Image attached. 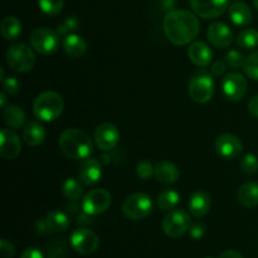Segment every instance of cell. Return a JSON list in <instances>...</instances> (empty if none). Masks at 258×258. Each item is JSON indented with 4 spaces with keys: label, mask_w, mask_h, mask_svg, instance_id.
I'll use <instances>...</instances> for the list:
<instances>
[{
    "label": "cell",
    "mask_w": 258,
    "mask_h": 258,
    "mask_svg": "<svg viewBox=\"0 0 258 258\" xmlns=\"http://www.w3.org/2000/svg\"><path fill=\"white\" fill-rule=\"evenodd\" d=\"M164 32L169 42L185 45L193 42L199 34V20L193 13L184 9L171 10L164 18Z\"/></svg>",
    "instance_id": "1"
},
{
    "label": "cell",
    "mask_w": 258,
    "mask_h": 258,
    "mask_svg": "<svg viewBox=\"0 0 258 258\" xmlns=\"http://www.w3.org/2000/svg\"><path fill=\"white\" fill-rule=\"evenodd\" d=\"M58 145L67 158L75 160L87 159L93 150L90 136L78 128H67L63 131L58 139Z\"/></svg>",
    "instance_id": "2"
},
{
    "label": "cell",
    "mask_w": 258,
    "mask_h": 258,
    "mask_svg": "<svg viewBox=\"0 0 258 258\" xmlns=\"http://www.w3.org/2000/svg\"><path fill=\"white\" fill-rule=\"evenodd\" d=\"M63 107H64V103L60 95L53 91H45L38 95L34 100L33 112L40 121L50 122V121L57 120L62 115Z\"/></svg>",
    "instance_id": "3"
},
{
    "label": "cell",
    "mask_w": 258,
    "mask_h": 258,
    "mask_svg": "<svg viewBox=\"0 0 258 258\" xmlns=\"http://www.w3.org/2000/svg\"><path fill=\"white\" fill-rule=\"evenodd\" d=\"M189 96L194 102L207 103L214 95V81L207 70H199L193 73L188 83Z\"/></svg>",
    "instance_id": "4"
},
{
    "label": "cell",
    "mask_w": 258,
    "mask_h": 258,
    "mask_svg": "<svg viewBox=\"0 0 258 258\" xmlns=\"http://www.w3.org/2000/svg\"><path fill=\"white\" fill-rule=\"evenodd\" d=\"M37 58L30 47L24 43L13 44L7 52V63L14 72H29L35 66Z\"/></svg>",
    "instance_id": "5"
},
{
    "label": "cell",
    "mask_w": 258,
    "mask_h": 258,
    "mask_svg": "<svg viewBox=\"0 0 258 258\" xmlns=\"http://www.w3.org/2000/svg\"><path fill=\"white\" fill-rule=\"evenodd\" d=\"M121 209L126 218L140 221V219L146 218L153 212V201L148 194H131L123 201Z\"/></svg>",
    "instance_id": "6"
},
{
    "label": "cell",
    "mask_w": 258,
    "mask_h": 258,
    "mask_svg": "<svg viewBox=\"0 0 258 258\" xmlns=\"http://www.w3.org/2000/svg\"><path fill=\"white\" fill-rule=\"evenodd\" d=\"M30 45L43 55L54 53L59 47V34L49 28H37L30 34Z\"/></svg>",
    "instance_id": "7"
},
{
    "label": "cell",
    "mask_w": 258,
    "mask_h": 258,
    "mask_svg": "<svg viewBox=\"0 0 258 258\" xmlns=\"http://www.w3.org/2000/svg\"><path fill=\"white\" fill-rule=\"evenodd\" d=\"M161 228L168 237L178 238L190 228V217L183 209H173L164 217Z\"/></svg>",
    "instance_id": "8"
},
{
    "label": "cell",
    "mask_w": 258,
    "mask_h": 258,
    "mask_svg": "<svg viewBox=\"0 0 258 258\" xmlns=\"http://www.w3.org/2000/svg\"><path fill=\"white\" fill-rule=\"evenodd\" d=\"M70 244L77 253L88 256L97 251L100 246V238L90 228H78L71 234Z\"/></svg>",
    "instance_id": "9"
},
{
    "label": "cell",
    "mask_w": 258,
    "mask_h": 258,
    "mask_svg": "<svg viewBox=\"0 0 258 258\" xmlns=\"http://www.w3.org/2000/svg\"><path fill=\"white\" fill-rule=\"evenodd\" d=\"M111 194L106 189L97 188L88 191L82 199V211L88 216H98L110 208Z\"/></svg>",
    "instance_id": "10"
},
{
    "label": "cell",
    "mask_w": 258,
    "mask_h": 258,
    "mask_svg": "<svg viewBox=\"0 0 258 258\" xmlns=\"http://www.w3.org/2000/svg\"><path fill=\"white\" fill-rule=\"evenodd\" d=\"M93 140L100 150L112 151L120 141V131L113 123H101L96 127Z\"/></svg>",
    "instance_id": "11"
},
{
    "label": "cell",
    "mask_w": 258,
    "mask_h": 258,
    "mask_svg": "<svg viewBox=\"0 0 258 258\" xmlns=\"http://www.w3.org/2000/svg\"><path fill=\"white\" fill-rule=\"evenodd\" d=\"M247 88H248V85H247L244 76L237 72L227 75L223 80V83H222L224 97L228 101H233V102L242 100L246 96Z\"/></svg>",
    "instance_id": "12"
},
{
    "label": "cell",
    "mask_w": 258,
    "mask_h": 258,
    "mask_svg": "<svg viewBox=\"0 0 258 258\" xmlns=\"http://www.w3.org/2000/svg\"><path fill=\"white\" fill-rule=\"evenodd\" d=\"M189 4L198 17L212 19L226 12L228 0H189Z\"/></svg>",
    "instance_id": "13"
},
{
    "label": "cell",
    "mask_w": 258,
    "mask_h": 258,
    "mask_svg": "<svg viewBox=\"0 0 258 258\" xmlns=\"http://www.w3.org/2000/svg\"><path fill=\"white\" fill-rule=\"evenodd\" d=\"M22 151L20 139L12 128H3L0 134V156L5 160H14Z\"/></svg>",
    "instance_id": "14"
},
{
    "label": "cell",
    "mask_w": 258,
    "mask_h": 258,
    "mask_svg": "<svg viewBox=\"0 0 258 258\" xmlns=\"http://www.w3.org/2000/svg\"><path fill=\"white\" fill-rule=\"evenodd\" d=\"M216 150L224 159H236L242 154L243 145L233 134H223L217 139Z\"/></svg>",
    "instance_id": "15"
},
{
    "label": "cell",
    "mask_w": 258,
    "mask_h": 258,
    "mask_svg": "<svg viewBox=\"0 0 258 258\" xmlns=\"http://www.w3.org/2000/svg\"><path fill=\"white\" fill-rule=\"evenodd\" d=\"M207 37L216 48H228L233 42V33L231 28L222 22L212 23L207 30Z\"/></svg>",
    "instance_id": "16"
},
{
    "label": "cell",
    "mask_w": 258,
    "mask_h": 258,
    "mask_svg": "<svg viewBox=\"0 0 258 258\" xmlns=\"http://www.w3.org/2000/svg\"><path fill=\"white\" fill-rule=\"evenodd\" d=\"M78 176L83 185L91 186L98 183L102 176V163L97 159H83L78 170Z\"/></svg>",
    "instance_id": "17"
},
{
    "label": "cell",
    "mask_w": 258,
    "mask_h": 258,
    "mask_svg": "<svg viewBox=\"0 0 258 258\" xmlns=\"http://www.w3.org/2000/svg\"><path fill=\"white\" fill-rule=\"evenodd\" d=\"M188 55L191 62L198 67H208L213 59V52L204 42H194L188 48Z\"/></svg>",
    "instance_id": "18"
},
{
    "label": "cell",
    "mask_w": 258,
    "mask_h": 258,
    "mask_svg": "<svg viewBox=\"0 0 258 258\" xmlns=\"http://www.w3.org/2000/svg\"><path fill=\"white\" fill-rule=\"evenodd\" d=\"M212 206L211 197L206 191H196L193 196L189 198L188 207L189 212L196 218H202L209 212Z\"/></svg>",
    "instance_id": "19"
},
{
    "label": "cell",
    "mask_w": 258,
    "mask_h": 258,
    "mask_svg": "<svg viewBox=\"0 0 258 258\" xmlns=\"http://www.w3.org/2000/svg\"><path fill=\"white\" fill-rule=\"evenodd\" d=\"M62 47L66 54L71 58H81L87 50V43L81 35L68 34L63 38Z\"/></svg>",
    "instance_id": "20"
},
{
    "label": "cell",
    "mask_w": 258,
    "mask_h": 258,
    "mask_svg": "<svg viewBox=\"0 0 258 258\" xmlns=\"http://www.w3.org/2000/svg\"><path fill=\"white\" fill-rule=\"evenodd\" d=\"M229 18L232 22L238 27H244V25L249 24L252 20V10L246 3L243 2H233L228 7Z\"/></svg>",
    "instance_id": "21"
},
{
    "label": "cell",
    "mask_w": 258,
    "mask_h": 258,
    "mask_svg": "<svg viewBox=\"0 0 258 258\" xmlns=\"http://www.w3.org/2000/svg\"><path fill=\"white\" fill-rule=\"evenodd\" d=\"M156 180L159 183H163L169 185L178 181L179 179V170L173 163L170 161H160L155 165V171H154Z\"/></svg>",
    "instance_id": "22"
},
{
    "label": "cell",
    "mask_w": 258,
    "mask_h": 258,
    "mask_svg": "<svg viewBox=\"0 0 258 258\" xmlns=\"http://www.w3.org/2000/svg\"><path fill=\"white\" fill-rule=\"evenodd\" d=\"M23 139L29 146H38L44 141L45 130L38 121H30L23 128Z\"/></svg>",
    "instance_id": "23"
},
{
    "label": "cell",
    "mask_w": 258,
    "mask_h": 258,
    "mask_svg": "<svg viewBox=\"0 0 258 258\" xmlns=\"http://www.w3.org/2000/svg\"><path fill=\"white\" fill-rule=\"evenodd\" d=\"M49 233H59L64 232L70 227V218L66 213L60 211H53L47 214L44 218Z\"/></svg>",
    "instance_id": "24"
},
{
    "label": "cell",
    "mask_w": 258,
    "mask_h": 258,
    "mask_svg": "<svg viewBox=\"0 0 258 258\" xmlns=\"http://www.w3.org/2000/svg\"><path fill=\"white\" fill-rule=\"evenodd\" d=\"M237 198L242 206L247 208L258 206V184L257 183H246L238 189Z\"/></svg>",
    "instance_id": "25"
},
{
    "label": "cell",
    "mask_w": 258,
    "mask_h": 258,
    "mask_svg": "<svg viewBox=\"0 0 258 258\" xmlns=\"http://www.w3.org/2000/svg\"><path fill=\"white\" fill-rule=\"evenodd\" d=\"M25 112L22 107L15 105H10L4 108L3 112V120L5 125L10 128H19L25 122Z\"/></svg>",
    "instance_id": "26"
},
{
    "label": "cell",
    "mask_w": 258,
    "mask_h": 258,
    "mask_svg": "<svg viewBox=\"0 0 258 258\" xmlns=\"http://www.w3.org/2000/svg\"><path fill=\"white\" fill-rule=\"evenodd\" d=\"M0 32L4 39L15 40L22 33V23L15 17H7L3 19Z\"/></svg>",
    "instance_id": "27"
},
{
    "label": "cell",
    "mask_w": 258,
    "mask_h": 258,
    "mask_svg": "<svg viewBox=\"0 0 258 258\" xmlns=\"http://www.w3.org/2000/svg\"><path fill=\"white\" fill-rule=\"evenodd\" d=\"M82 181H78L75 178H68L62 184V193L68 201L77 202L83 197V186L81 185Z\"/></svg>",
    "instance_id": "28"
},
{
    "label": "cell",
    "mask_w": 258,
    "mask_h": 258,
    "mask_svg": "<svg viewBox=\"0 0 258 258\" xmlns=\"http://www.w3.org/2000/svg\"><path fill=\"white\" fill-rule=\"evenodd\" d=\"M179 197L178 191L173 190V189H165L158 196V207L160 211L170 212L175 209V207L179 203Z\"/></svg>",
    "instance_id": "29"
},
{
    "label": "cell",
    "mask_w": 258,
    "mask_h": 258,
    "mask_svg": "<svg viewBox=\"0 0 258 258\" xmlns=\"http://www.w3.org/2000/svg\"><path fill=\"white\" fill-rule=\"evenodd\" d=\"M237 43L241 48L243 49L249 50L254 49V48L258 47V32L256 29H244L239 33L238 38H237Z\"/></svg>",
    "instance_id": "30"
},
{
    "label": "cell",
    "mask_w": 258,
    "mask_h": 258,
    "mask_svg": "<svg viewBox=\"0 0 258 258\" xmlns=\"http://www.w3.org/2000/svg\"><path fill=\"white\" fill-rule=\"evenodd\" d=\"M48 258H67L68 257V243L63 238L55 239L48 246Z\"/></svg>",
    "instance_id": "31"
},
{
    "label": "cell",
    "mask_w": 258,
    "mask_h": 258,
    "mask_svg": "<svg viewBox=\"0 0 258 258\" xmlns=\"http://www.w3.org/2000/svg\"><path fill=\"white\" fill-rule=\"evenodd\" d=\"M40 10L47 15H57L64 5V0H38Z\"/></svg>",
    "instance_id": "32"
},
{
    "label": "cell",
    "mask_w": 258,
    "mask_h": 258,
    "mask_svg": "<svg viewBox=\"0 0 258 258\" xmlns=\"http://www.w3.org/2000/svg\"><path fill=\"white\" fill-rule=\"evenodd\" d=\"M243 71L249 78L258 81V50H254L246 58Z\"/></svg>",
    "instance_id": "33"
},
{
    "label": "cell",
    "mask_w": 258,
    "mask_h": 258,
    "mask_svg": "<svg viewBox=\"0 0 258 258\" xmlns=\"http://www.w3.org/2000/svg\"><path fill=\"white\" fill-rule=\"evenodd\" d=\"M241 169L247 175H254L258 171V159L253 154H247L241 161Z\"/></svg>",
    "instance_id": "34"
},
{
    "label": "cell",
    "mask_w": 258,
    "mask_h": 258,
    "mask_svg": "<svg viewBox=\"0 0 258 258\" xmlns=\"http://www.w3.org/2000/svg\"><path fill=\"white\" fill-rule=\"evenodd\" d=\"M78 27H80V20L76 17H70L58 25L57 33L59 35H64L66 37L68 34H72L75 30L78 29Z\"/></svg>",
    "instance_id": "35"
},
{
    "label": "cell",
    "mask_w": 258,
    "mask_h": 258,
    "mask_svg": "<svg viewBox=\"0 0 258 258\" xmlns=\"http://www.w3.org/2000/svg\"><path fill=\"white\" fill-rule=\"evenodd\" d=\"M244 62H246V58L238 50L232 49L226 54V63L229 68H233V70L243 68Z\"/></svg>",
    "instance_id": "36"
},
{
    "label": "cell",
    "mask_w": 258,
    "mask_h": 258,
    "mask_svg": "<svg viewBox=\"0 0 258 258\" xmlns=\"http://www.w3.org/2000/svg\"><path fill=\"white\" fill-rule=\"evenodd\" d=\"M155 171V166H153V164L149 163V161L143 160L138 164L136 166V173H138V176L143 180H148V179L151 178V175Z\"/></svg>",
    "instance_id": "37"
},
{
    "label": "cell",
    "mask_w": 258,
    "mask_h": 258,
    "mask_svg": "<svg viewBox=\"0 0 258 258\" xmlns=\"http://www.w3.org/2000/svg\"><path fill=\"white\" fill-rule=\"evenodd\" d=\"M20 83L15 77H8L3 80V91L8 95H15L19 92Z\"/></svg>",
    "instance_id": "38"
},
{
    "label": "cell",
    "mask_w": 258,
    "mask_h": 258,
    "mask_svg": "<svg viewBox=\"0 0 258 258\" xmlns=\"http://www.w3.org/2000/svg\"><path fill=\"white\" fill-rule=\"evenodd\" d=\"M15 254V248L9 241L2 239L0 241V257L2 258H13Z\"/></svg>",
    "instance_id": "39"
},
{
    "label": "cell",
    "mask_w": 258,
    "mask_h": 258,
    "mask_svg": "<svg viewBox=\"0 0 258 258\" xmlns=\"http://www.w3.org/2000/svg\"><path fill=\"white\" fill-rule=\"evenodd\" d=\"M190 237L194 239H199L206 234V226L203 223H191L189 228Z\"/></svg>",
    "instance_id": "40"
},
{
    "label": "cell",
    "mask_w": 258,
    "mask_h": 258,
    "mask_svg": "<svg viewBox=\"0 0 258 258\" xmlns=\"http://www.w3.org/2000/svg\"><path fill=\"white\" fill-rule=\"evenodd\" d=\"M227 67H228V66H227L226 62L217 60V62H214L213 64H212L211 73L213 76H216V77H222V76L224 75V72H226Z\"/></svg>",
    "instance_id": "41"
},
{
    "label": "cell",
    "mask_w": 258,
    "mask_h": 258,
    "mask_svg": "<svg viewBox=\"0 0 258 258\" xmlns=\"http://www.w3.org/2000/svg\"><path fill=\"white\" fill-rule=\"evenodd\" d=\"M20 258H44V254L40 249L35 248V247H29L23 252Z\"/></svg>",
    "instance_id": "42"
},
{
    "label": "cell",
    "mask_w": 258,
    "mask_h": 258,
    "mask_svg": "<svg viewBox=\"0 0 258 258\" xmlns=\"http://www.w3.org/2000/svg\"><path fill=\"white\" fill-rule=\"evenodd\" d=\"M247 107H248V112L251 113L252 116L258 118V96H254V97H252L251 100H249Z\"/></svg>",
    "instance_id": "43"
},
{
    "label": "cell",
    "mask_w": 258,
    "mask_h": 258,
    "mask_svg": "<svg viewBox=\"0 0 258 258\" xmlns=\"http://www.w3.org/2000/svg\"><path fill=\"white\" fill-rule=\"evenodd\" d=\"M35 232H37L38 234H40V236H45V234H49V231H48L44 218L39 219V221L35 223Z\"/></svg>",
    "instance_id": "44"
},
{
    "label": "cell",
    "mask_w": 258,
    "mask_h": 258,
    "mask_svg": "<svg viewBox=\"0 0 258 258\" xmlns=\"http://www.w3.org/2000/svg\"><path fill=\"white\" fill-rule=\"evenodd\" d=\"M218 258H244L239 252L234 251V249H227V251L222 252Z\"/></svg>",
    "instance_id": "45"
},
{
    "label": "cell",
    "mask_w": 258,
    "mask_h": 258,
    "mask_svg": "<svg viewBox=\"0 0 258 258\" xmlns=\"http://www.w3.org/2000/svg\"><path fill=\"white\" fill-rule=\"evenodd\" d=\"M161 5H163V9H166L169 10V12H171V10H174L173 8L174 5H175V3H174V0H161Z\"/></svg>",
    "instance_id": "46"
},
{
    "label": "cell",
    "mask_w": 258,
    "mask_h": 258,
    "mask_svg": "<svg viewBox=\"0 0 258 258\" xmlns=\"http://www.w3.org/2000/svg\"><path fill=\"white\" fill-rule=\"evenodd\" d=\"M0 101H2V107L3 108H5V103H7V96H5V92L4 91H3L2 92V95H0Z\"/></svg>",
    "instance_id": "47"
},
{
    "label": "cell",
    "mask_w": 258,
    "mask_h": 258,
    "mask_svg": "<svg viewBox=\"0 0 258 258\" xmlns=\"http://www.w3.org/2000/svg\"><path fill=\"white\" fill-rule=\"evenodd\" d=\"M253 4H254V7H256V9L258 10V0H253Z\"/></svg>",
    "instance_id": "48"
},
{
    "label": "cell",
    "mask_w": 258,
    "mask_h": 258,
    "mask_svg": "<svg viewBox=\"0 0 258 258\" xmlns=\"http://www.w3.org/2000/svg\"><path fill=\"white\" fill-rule=\"evenodd\" d=\"M204 258H214V257H212V256H207V257H204Z\"/></svg>",
    "instance_id": "49"
}]
</instances>
